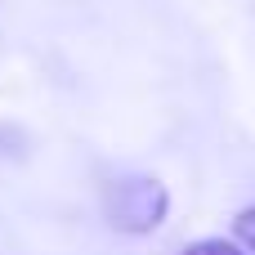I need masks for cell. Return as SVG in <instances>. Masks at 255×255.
<instances>
[{"instance_id": "6da1fadb", "label": "cell", "mask_w": 255, "mask_h": 255, "mask_svg": "<svg viewBox=\"0 0 255 255\" xmlns=\"http://www.w3.org/2000/svg\"><path fill=\"white\" fill-rule=\"evenodd\" d=\"M103 215L112 229L143 238L170 215V193L157 175H121L103 188Z\"/></svg>"}, {"instance_id": "7a4b0ae2", "label": "cell", "mask_w": 255, "mask_h": 255, "mask_svg": "<svg viewBox=\"0 0 255 255\" xmlns=\"http://www.w3.org/2000/svg\"><path fill=\"white\" fill-rule=\"evenodd\" d=\"M179 255H247L238 242H229V238H197V242H188Z\"/></svg>"}, {"instance_id": "3957f363", "label": "cell", "mask_w": 255, "mask_h": 255, "mask_svg": "<svg viewBox=\"0 0 255 255\" xmlns=\"http://www.w3.org/2000/svg\"><path fill=\"white\" fill-rule=\"evenodd\" d=\"M233 233H238V242H242L247 251H255V206H247V211L233 220Z\"/></svg>"}, {"instance_id": "277c9868", "label": "cell", "mask_w": 255, "mask_h": 255, "mask_svg": "<svg viewBox=\"0 0 255 255\" xmlns=\"http://www.w3.org/2000/svg\"><path fill=\"white\" fill-rule=\"evenodd\" d=\"M18 143H22V139H18V130H13V126H4V121H0V161H4V157H9V152H18Z\"/></svg>"}]
</instances>
